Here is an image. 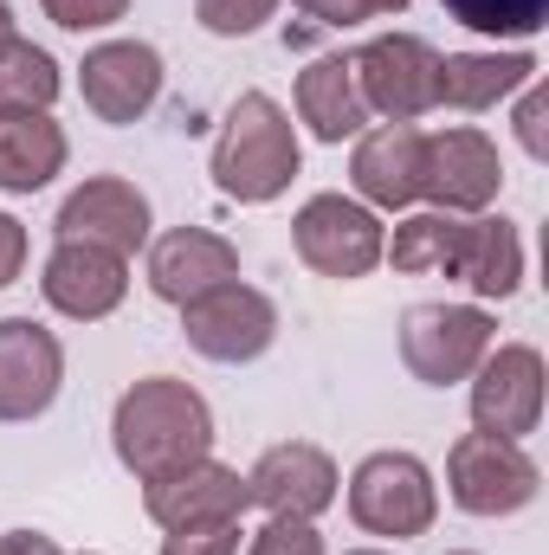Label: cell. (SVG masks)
Returning <instances> with one entry per match:
<instances>
[{
	"mask_svg": "<svg viewBox=\"0 0 549 555\" xmlns=\"http://www.w3.org/2000/svg\"><path fill=\"white\" fill-rule=\"evenodd\" d=\"M111 452L117 465L149 485L188 459H207L214 452V408L194 382L181 375H142L117 395L111 408Z\"/></svg>",
	"mask_w": 549,
	"mask_h": 555,
	"instance_id": "1",
	"label": "cell"
},
{
	"mask_svg": "<svg viewBox=\"0 0 549 555\" xmlns=\"http://www.w3.org/2000/svg\"><path fill=\"white\" fill-rule=\"evenodd\" d=\"M207 175L240 207H272L278 194L304 175L297 124H291V111L272 91H240L233 98V111H227V124L214 137V155H207Z\"/></svg>",
	"mask_w": 549,
	"mask_h": 555,
	"instance_id": "2",
	"label": "cell"
},
{
	"mask_svg": "<svg viewBox=\"0 0 549 555\" xmlns=\"http://www.w3.org/2000/svg\"><path fill=\"white\" fill-rule=\"evenodd\" d=\"M343 504H349V524L362 537H388V543H413L433 530L439 517V478L433 465L408 452V446H382L369 452L349 478H343Z\"/></svg>",
	"mask_w": 549,
	"mask_h": 555,
	"instance_id": "3",
	"label": "cell"
},
{
	"mask_svg": "<svg viewBox=\"0 0 549 555\" xmlns=\"http://www.w3.org/2000/svg\"><path fill=\"white\" fill-rule=\"evenodd\" d=\"M544 491V465L531 459L524 439H498V433H459L446 452V498L465 517H518L531 511Z\"/></svg>",
	"mask_w": 549,
	"mask_h": 555,
	"instance_id": "4",
	"label": "cell"
},
{
	"mask_svg": "<svg viewBox=\"0 0 549 555\" xmlns=\"http://www.w3.org/2000/svg\"><path fill=\"white\" fill-rule=\"evenodd\" d=\"M498 343L491 304H408L401 310V362L420 388H459Z\"/></svg>",
	"mask_w": 549,
	"mask_h": 555,
	"instance_id": "5",
	"label": "cell"
},
{
	"mask_svg": "<svg viewBox=\"0 0 549 555\" xmlns=\"http://www.w3.org/2000/svg\"><path fill=\"white\" fill-rule=\"evenodd\" d=\"M382 240H388V227H382V214L375 207H362L356 194H310L297 214H291V246H297V259L310 266L317 278H330V284H356V278H369L382 266Z\"/></svg>",
	"mask_w": 549,
	"mask_h": 555,
	"instance_id": "6",
	"label": "cell"
},
{
	"mask_svg": "<svg viewBox=\"0 0 549 555\" xmlns=\"http://www.w3.org/2000/svg\"><path fill=\"white\" fill-rule=\"evenodd\" d=\"M181 336H188V349H194L201 362L246 369V362H259L278 343V304L259 284H246V278L214 284L207 297L181 304Z\"/></svg>",
	"mask_w": 549,
	"mask_h": 555,
	"instance_id": "7",
	"label": "cell"
},
{
	"mask_svg": "<svg viewBox=\"0 0 549 555\" xmlns=\"http://www.w3.org/2000/svg\"><path fill=\"white\" fill-rule=\"evenodd\" d=\"M544 395L549 369L537 343H491L485 362L465 382V408H472V433H498V439H531L544 426Z\"/></svg>",
	"mask_w": 549,
	"mask_h": 555,
	"instance_id": "8",
	"label": "cell"
},
{
	"mask_svg": "<svg viewBox=\"0 0 549 555\" xmlns=\"http://www.w3.org/2000/svg\"><path fill=\"white\" fill-rule=\"evenodd\" d=\"M349 72H356L369 117H382V124H420L433 111L439 52L420 33H375L369 46L349 52Z\"/></svg>",
	"mask_w": 549,
	"mask_h": 555,
	"instance_id": "9",
	"label": "cell"
},
{
	"mask_svg": "<svg viewBox=\"0 0 549 555\" xmlns=\"http://www.w3.org/2000/svg\"><path fill=\"white\" fill-rule=\"evenodd\" d=\"M162 85H168V65L149 39H98L78 65V98L111 130L142 124L162 104Z\"/></svg>",
	"mask_w": 549,
	"mask_h": 555,
	"instance_id": "10",
	"label": "cell"
},
{
	"mask_svg": "<svg viewBox=\"0 0 549 555\" xmlns=\"http://www.w3.org/2000/svg\"><path fill=\"white\" fill-rule=\"evenodd\" d=\"M505 194V155L498 142L472 124H446L426 130V175H420V201L439 214H491Z\"/></svg>",
	"mask_w": 549,
	"mask_h": 555,
	"instance_id": "11",
	"label": "cell"
},
{
	"mask_svg": "<svg viewBox=\"0 0 549 555\" xmlns=\"http://www.w3.org/2000/svg\"><path fill=\"white\" fill-rule=\"evenodd\" d=\"M253 511V491H246V472L227 465V459H188L162 478L142 485V517L155 530H188V524H246Z\"/></svg>",
	"mask_w": 549,
	"mask_h": 555,
	"instance_id": "12",
	"label": "cell"
},
{
	"mask_svg": "<svg viewBox=\"0 0 549 555\" xmlns=\"http://www.w3.org/2000/svg\"><path fill=\"white\" fill-rule=\"evenodd\" d=\"M52 233L137 259L142 246L155 240V207H149V194H142L137 181H124V175H85V181L59 201Z\"/></svg>",
	"mask_w": 549,
	"mask_h": 555,
	"instance_id": "13",
	"label": "cell"
},
{
	"mask_svg": "<svg viewBox=\"0 0 549 555\" xmlns=\"http://www.w3.org/2000/svg\"><path fill=\"white\" fill-rule=\"evenodd\" d=\"M39 297L65 323H104L130 297V259L104 253V246H85V240H59L39 266Z\"/></svg>",
	"mask_w": 549,
	"mask_h": 555,
	"instance_id": "14",
	"label": "cell"
},
{
	"mask_svg": "<svg viewBox=\"0 0 549 555\" xmlns=\"http://www.w3.org/2000/svg\"><path fill=\"white\" fill-rule=\"evenodd\" d=\"M246 491H253V504H259L266 517H304V524H317V517L343 498V472H336V459H330L323 446H310V439H278V446H266V452L253 459Z\"/></svg>",
	"mask_w": 549,
	"mask_h": 555,
	"instance_id": "15",
	"label": "cell"
},
{
	"mask_svg": "<svg viewBox=\"0 0 549 555\" xmlns=\"http://www.w3.org/2000/svg\"><path fill=\"white\" fill-rule=\"evenodd\" d=\"M65 388V343L39 317H0V426L52 414Z\"/></svg>",
	"mask_w": 549,
	"mask_h": 555,
	"instance_id": "16",
	"label": "cell"
},
{
	"mask_svg": "<svg viewBox=\"0 0 549 555\" xmlns=\"http://www.w3.org/2000/svg\"><path fill=\"white\" fill-rule=\"evenodd\" d=\"M420 175H426V130L420 124H375L349 149V194L375 214L420 207Z\"/></svg>",
	"mask_w": 549,
	"mask_h": 555,
	"instance_id": "17",
	"label": "cell"
},
{
	"mask_svg": "<svg viewBox=\"0 0 549 555\" xmlns=\"http://www.w3.org/2000/svg\"><path fill=\"white\" fill-rule=\"evenodd\" d=\"M531 78H544V59L531 46H478V52H439V78H433V111H459V117H485L498 104H511Z\"/></svg>",
	"mask_w": 549,
	"mask_h": 555,
	"instance_id": "18",
	"label": "cell"
},
{
	"mask_svg": "<svg viewBox=\"0 0 549 555\" xmlns=\"http://www.w3.org/2000/svg\"><path fill=\"white\" fill-rule=\"evenodd\" d=\"M149 291L162 297V304H194V297H207L214 284H233L240 278V246L227 240V233H214V227H168V233H155L149 246Z\"/></svg>",
	"mask_w": 549,
	"mask_h": 555,
	"instance_id": "19",
	"label": "cell"
},
{
	"mask_svg": "<svg viewBox=\"0 0 549 555\" xmlns=\"http://www.w3.org/2000/svg\"><path fill=\"white\" fill-rule=\"evenodd\" d=\"M524 266H531V253H524V227L511 214H465L459 220V246H452V272L446 278H459L478 304L518 297Z\"/></svg>",
	"mask_w": 549,
	"mask_h": 555,
	"instance_id": "20",
	"label": "cell"
},
{
	"mask_svg": "<svg viewBox=\"0 0 549 555\" xmlns=\"http://www.w3.org/2000/svg\"><path fill=\"white\" fill-rule=\"evenodd\" d=\"M291 104H297V124L317 142H330V149H343V142H356L369 130V104H362V91H356L349 52L310 59V65L297 72V85H291Z\"/></svg>",
	"mask_w": 549,
	"mask_h": 555,
	"instance_id": "21",
	"label": "cell"
},
{
	"mask_svg": "<svg viewBox=\"0 0 549 555\" xmlns=\"http://www.w3.org/2000/svg\"><path fill=\"white\" fill-rule=\"evenodd\" d=\"M72 142L52 111H7L0 117V194H39L65 175Z\"/></svg>",
	"mask_w": 549,
	"mask_h": 555,
	"instance_id": "22",
	"label": "cell"
},
{
	"mask_svg": "<svg viewBox=\"0 0 549 555\" xmlns=\"http://www.w3.org/2000/svg\"><path fill=\"white\" fill-rule=\"evenodd\" d=\"M459 220L465 214L408 207L395 220V233L382 240V266H395L401 278H446L452 272V246H459Z\"/></svg>",
	"mask_w": 549,
	"mask_h": 555,
	"instance_id": "23",
	"label": "cell"
},
{
	"mask_svg": "<svg viewBox=\"0 0 549 555\" xmlns=\"http://www.w3.org/2000/svg\"><path fill=\"white\" fill-rule=\"evenodd\" d=\"M65 91V72L46 46L26 33H0V117L7 111H52Z\"/></svg>",
	"mask_w": 549,
	"mask_h": 555,
	"instance_id": "24",
	"label": "cell"
},
{
	"mask_svg": "<svg viewBox=\"0 0 549 555\" xmlns=\"http://www.w3.org/2000/svg\"><path fill=\"white\" fill-rule=\"evenodd\" d=\"M452 26L491 39V46H531L549 26V0H439Z\"/></svg>",
	"mask_w": 549,
	"mask_h": 555,
	"instance_id": "25",
	"label": "cell"
},
{
	"mask_svg": "<svg viewBox=\"0 0 549 555\" xmlns=\"http://www.w3.org/2000/svg\"><path fill=\"white\" fill-rule=\"evenodd\" d=\"M278 7L284 0H194V20L214 39H253V33H266L278 20Z\"/></svg>",
	"mask_w": 549,
	"mask_h": 555,
	"instance_id": "26",
	"label": "cell"
},
{
	"mask_svg": "<svg viewBox=\"0 0 549 555\" xmlns=\"http://www.w3.org/2000/svg\"><path fill=\"white\" fill-rule=\"evenodd\" d=\"M246 555H330V550H323L317 524H304V517H266L246 537Z\"/></svg>",
	"mask_w": 549,
	"mask_h": 555,
	"instance_id": "27",
	"label": "cell"
},
{
	"mask_svg": "<svg viewBox=\"0 0 549 555\" xmlns=\"http://www.w3.org/2000/svg\"><path fill=\"white\" fill-rule=\"evenodd\" d=\"M39 13L59 33H111L117 20H130V0H39Z\"/></svg>",
	"mask_w": 549,
	"mask_h": 555,
	"instance_id": "28",
	"label": "cell"
},
{
	"mask_svg": "<svg viewBox=\"0 0 549 555\" xmlns=\"http://www.w3.org/2000/svg\"><path fill=\"white\" fill-rule=\"evenodd\" d=\"M511 104H518V111H511L518 149H524L531 162H549V91H544V78H531V85H524Z\"/></svg>",
	"mask_w": 549,
	"mask_h": 555,
	"instance_id": "29",
	"label": "cell"
},
{
	"mask_svg": "<svg viewBox=\"0 0 549 555\" xmlns=\"http://www.w3.org/2000/svg\"><path fill=\"white\" fill-rule=\"evenodd\" d=\"M246 524H188V530H162V555H240Z\"/></svg>",
	"mask_w": 549,
	"mask_h": 555,
	"instance_id": "30",
	"label": "cell"
},
{
	"mask_svg": "<svg viewBox=\"0 0 549 555\" xmlns=\"http://www.w3.org/2000/svg\"><path fill=\"white\" fill-rule=\"evenodd\" d=\"M304 20H317V26H330V33H349V26H362V20H375V7L369 0H291Z\"/></svg>",
	"mask_w": 549,
	"mask_h": 555,
	"instance_id": "31",
	"label": "cell"
},
{
	"mask_svg": "<svg viewBox=\"0 0 549 555\" xmlns=\"http://www.w3.org/2000/svg\"><path fill=\"white\" fill-rule=\"evenodd\" d=\"M20 272H26V227L0 207V291H7Z\"/></svg>",
	"mask_w": 549,
	"mask_h": 555,
	"instance_id": "32",
	"label": "cell"
},
{
	"mask_svg": "<svg viewBox=\"0 0 549 555\" xmlns=\"http://www.w3.org/2000/svg\"><path fill=\"white\" fill-rule=\"evenodd\" d=\"M0 555H65V550H59V537H46V530H7V537H0Z\"/></svg>",
	"mask_w": 549,
	"mask_h": 555,
	"instance_id": "33",
	"label": "cell"
},
{
	"mask_svg": "<svg viewBox=\"0 0 549 555\" xmlns=\"http://www.w3.org/2000/svg\"><path fill=\"white\" fill-rule=\"evenodd\" d=\"M369 7H375V20H395V13H408L413 0H369Z\"/></svg>",
	"mask_w": 549,
	"mask_h": 555,
	"instance_id": "34",
	"label": "cell"
},
{
	"mask_svg": "<svg viewBox=\"0 0 549 555\" xmlns=\"http://www.w3.org/2000/svg\"><path fill=\"white\" fill-rule=\"evenodd\" d=\"M0 33H20V26H13V7H7V0H0Z\"/></svg>",
	"mask_w": 549,
	"mask_h": 555,
	"instance_id": "35",
	"label": "cell"
},
{
	"mask_svg": "<svg viewBox=\"0 0 549 555\" xmlns=\"http://www.w3.org/2000/svg\"><path fill=\"white\" fill-rule=\"evenodd\" d=\"M343 555H401V550H343Z\"/></svg>",
	"mask_w": 549,
	"mask_h": 555,
	"instance_id": "36",
	"label": "cell"
},
{
	"mask_svg": "<svg viewBox=\"0 0 549 555\" xmlns=\"http://www.w3.org/2000/svg\"><path fill=\"white\" fill-rule=\"evenodd\" d=\"M446 555H478V550H446Z\"/></svg>",
	"mask_w": 549,
	"mask_h": 555,
	"instance_id": "37",
	"label": "cell"
},
{
	"mask_svg": "<svg viewBox=\"0 0 549 555\" xmlns=\"http://www.w3.org/2000/svg\"><path fill=\"white\" fill-rule=\"evenodd\" d=\"M85 555H98V550H85Z\"/></svg>",
	"mask_w": 549,
	"mask_h": 555,
	"instance_id": "38",
	"label": "cell"
}]
</instances>
